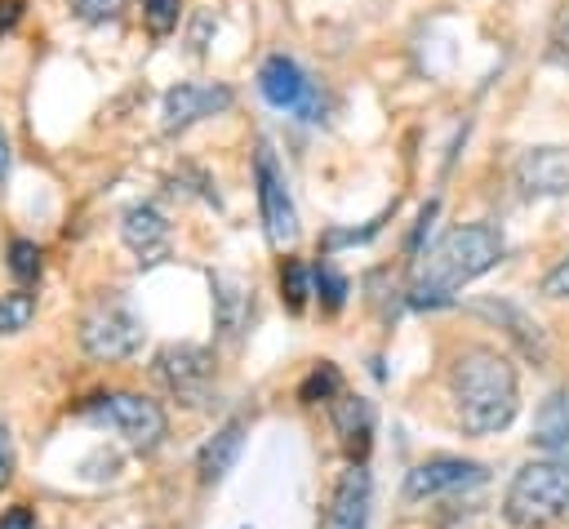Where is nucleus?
I'll list each match as a JSON object with an SVG mask.
<instances>
[{"label":"nucleus","instance_id":"obj_8","mask_svg":"<svg viewBox=\"0 0 569 529\" xmlns=\"http://www.w3.org/2000/svg\"><path fill=\"white\" fill-rule=\"evenodd\" d=\"M258 89L271 107L280 111H302L307 120H316V89L311 80L302 76V67L289 58V53H271L262 67H258Z\"/></svg>","mask_w":569,"mask_h":529},{"label":"nucleus","instance_id":"obj_13","mask_svg":"<svg viewBox=\"0 0 569 529\" xmlns=\"http://www.w3.org/2000/svg\"><path fill=\"white\" fill-rule=\"evenodd\" d=\"M120 240L138 253L142 267H156L160 258H169V222L156 204H129L120 213Z\"/></svg>","mask_w":569,"mask_h":529},{"label":"nucleus","instance_id":"obj_20","mask_svg":"<svg viewBox=\"0 0 569 529\" xmlns=\"http://www.w3.org/2000/svg\"><path fill=\"white\" fill-rule=\"evenodd\" d=\"M347 276L333 267V262H316V271H311V293L320 298V307L325 311H342V302H347Z\"/></svg>","mask_w":569,"mask_h":529},{"label":"nucleus","instance_id":"obj_4","mask_svg":"<svg viewBox=\"0 0 569 529\" xmlns=\"http://www.w3.org/2000/svg\"><path fill=\"white\" fill-rule=\"evenodd\" d=\"M80 413L93 422V427H107L111 436H120L129 449H138V453H147V449H156L160 440H164V409L156 405V400H147V396H138V391H102V396H93V400H84L80 405Z\"/></svg>","mask_w":569,"mask_h":529},{"label":"nucleus","instance_id":"obj_3","mask_svg":"<svg viewBox=\"0 0 569 529\" xmlns=\"http://www.w3.org/2000/svg\"><path fill=\"white\" fill-rule=\"evenodd\" d=\"M569 511V453L525 462L502 493V516L516 529H547Z\"/></svg>","mask_w":569,"mask_h":529},{"label":"nucleus","instance_id":"obj_6","mask_svg":"<svg viewBox=\"0 0 569 529\" xmlns=\"http://www.w3.org/2000/svg\"><path fill=\"white\" fill-rule=\"evenodd\" d=\"M253 182H258V209H262V227H267L271 249H289L298 240V209H293L284 169L276 164V156H271L267 142L253 156Z\"/></svg>","mask_w":569,"mask_h":529},{"label":"nucleus","instance_id":"obj_29","mask_svg":"<svg viewBox=\"0 0 569 529\" xmlns=\"http://www.w3.org/2000/svg\"><path fill=\"white\" fill-rule=\"evenodd\" d=\"M22 18V0H0V36H9Z\"/></svg>","mask_w":569,"mask_h":529},{"label":"nucleus","instance_id":"obj_18","mask_svg":"<svg viewBox=\"0 0 569 529\" xmlns=\"http://www.w3.org/2000/svg\"><path fill=\"white\" fill-rule=\"evenodd\" d=\"M538 449L547 453H569V391H551L538 413H533V436Z\"/></svg>","mask_w":569,"mask_h":529},{"label":"nucleus","instance_id":"obj_30","mask_svg":"<svg viewBox=\"0 0 569 529\" xmlns=\"http://www.w3.org/2000/svg\"><path fill=\"white\" fill-rule=\"evenodd\" d=\"M4 169H9V142H4V133H0V178H4Z\"/></svg>","mask_w":569,"mask_h":529},{"label":"nucleus","instance_id":"obj_22","mask_svg":"<svg viewBox=\"0 0 569 529\" xmlns=\"http://www.w3.org/2000/svg\"><path fill=\"white\" fill-rule=\"evenodd\" d=\"M307 293H311V271L298 258H284V267H280V302L298 316L307 307Z\"/></svg>","mask_w":569,"mask_h":529},{"label":"nucleus","instance_id":"obj_26","mask_svg":"<svg viewBox=\"0 0 569 529\" xmlns=\"http://www.w3.org/2000/svg\"><path fill=\"white\" fill-rule=\"evenodd\" d=\"M542 293H547V298H569V253L542 276Z\"/></svg>","mask_w":569,"mask_h":529},{"label":"nucleus","instance_id":"obj_10","mask_svg":"<svg viewBox=\"0 0 569 529\" xmlns=\"http://www.w3.org/2000/svg\"><path fill=\"white\" fill-rule=\"evenodd\" d=\"M369 507H373V480H369L365 462H351L333 480L320 529H369Z\"/></svg>","mask_w":569,"mask_h":529},{"label":"nucleus","instance_id":"obj_2","mask_svg":"<svg viewBox=\"0 0 569 529\" xmlns=\"http://www.w3.org/2000/svg\"><path fill=\"white\" fill-rule=\"evenodd\" d=\"M498 258H502V236L489 222H462V227H453L449 236H440L422 253V262L413 271V285H409V307L431 311V307L453 302V293L467 280H476L489 267H498Z\"/></svg>","mask_w":569,"mask_h":529},{"label":"nucleus","instance_id":"obj_21","mask_svg":"<svg viewBox=\"0 0 569 529\" xmlns=\"http://www.w3.org/2000/svg\"><path fill=\"white\" fill-rule=\"evenodd\" d=\"M31 316H36V293H27V289L0 293V333H4V338L22 333V329L31 325Z\"/></svg>","mask_w":569,"mask_h":529},{"label":"nucleus","instance_id":"obj_15","mask_svg":"<svg viewBox=\"0 0 569 529\" xmlns=\"http://www.w3.org/2000/svg\"><path fill=\"white\" fill-rule=\"evenodd\" d=\"M471 311L485 316V320H493L498 329H507V338H516V347H520L525 356H533L538 365L547 360V338H542L538 320H533L525 307H516V302H507V298H480V302H471Z\"/></svg>","mask_w":569,"mask_h":529},{"label":"nucleus","instance_id":"obj_28","mask_svg":"<svg viewBox=\"0 0 569 529\" xmlns=\"http://www.w3.org/2000/svg\"><path fill=\"white\" fill-rule=\"evenodd\" d=\"M0 529H36L31 507H9V511H0Z\"/></svg>","mask_w":569,"mask_h":529},{"label":"nucleus","instance_id":"obj_11","mask_svg":"<svg viewBox=\"0 0 569 529\" xmlns=\"http://www.w3.org/2000/svg\"><path fill=\"white\" fill-rule=\"evenodd\" d=\"M480 480H485V467L471 458H427L405 476V498L418 502V498H436L449 489H471Z\"/></svg>","mask_w":569,"mask_h":529},{"label":"nucleus","instance_id":"obj_12","mask_svg":"<svg viewBox=\"0 0 569 529\" xmlns=\"http://www.w3.org/2000/svg\"><path fill=\"white\" fill-rule=\"evenodd\" d=\"M516 182L525 187V196H565L569 191V147L547 142V147L520 151Z\"/></svg>","mask_w":569,"mask_h":529},{"label":"nucleus","instance_id":"obj_7","mask_svg":"<svg viewBox=\"0 0 569 529\" xmlns=\"http://www.w3.org/2000/svg\"><path fill=\"white\" fill-rule=\"evenodd\" d=\"M156 378L187 405H200V396L213 382V351L196 342H169L156 351Z\"/></svg>","mask_w":569,"mask_h":529},{"label":"nucleus","instance_id":"obj_5","mask_svg":"<svg viewBox=\"0 0 569 529\" xmlns=\"http://www.w3.org/2000/svg\"><path fill=\"white\" fill-rule=\"evenodd\" d=\"M80 347L89 360H129L142 347V320L129 311L124 298H98L80 320Z\"/></svg>","mask_w":569,"mask_h":529},{"label":"nucleus","instance_id":"obj_1","mask_svg":"<svg viewBox=\"0 0 569 529\" xmlns=\"http://www.w3.org/2000/svg\"><path fill=\"white\" fill-rule=\"evenodd\" d=\"M449 396H453V413L467 436H493V431L511 427V418L520 409L516 365L507 360V351L471 342L453 356Z\"/></svg>","mask_w":569,"mask_h":529},{"label":"nucleus","instance_id":"obj_24","mask_svg":"<svg viewBox=\"0 0 569 529\" xmlns=\"http://www.w3.org/2000/svg\"><path fill=\"white\" fill-rule=\"evenodd\" d=\"M9 271H13L18 280H36V276H40V244L18 236V240L9 244Z\"/></svg>","mask_w":569,"mask_h":529},{"label":"nucleus","instance_id":"obj_25","mask_svg":"<svg viewBox=\"0 0 569 529\" xmlns=\"http://www.w3.org/2000/svg\"><path fill=\"white\" fill-rule=\"evenodd\" d=\"M67 4H71V13L84 18V22H107V18H116V13L124 9V0H67Z\"/></svg>","mask_w":569,"mask_h":529},{"label":"nucleus","instance_id":"obj_27","mask_svg":"<svg viewBox=\"0 0 569 529\" xmlns=\"http://www.w3.org/2000/svg\"><path fill=\"white\" fill-rule=\"evenodd\" d=\"M13 467H18V453H13V436H9V422L0 418V489L13 480Z\"/></svg>","mask_w":569,"mask_h":529},{"label":"nucleus","instance_id":"obj_19","mask_svg":"<svg viewBox=\"0 0 569 529\" xmlns=\"http://www.w3.org/2000/svg\"><path fill=\"white\" fill-rule=\"evenodd\" d=\"M333 396H342V373H338V365L320 360V365L298 382V400H302V405H320V400H333Z\"/></svg>","mask_w":569,"mask_h":529},{"label":"nucleus","instance_id":"obj_14","mask_svg":"<svg viewBox=\"0 0 569 529\" xmlns=\"http://www.w3.org/2000/svg\"><path fill=\"white\" fill-rule=\"evenodd\" d=\"M329 413H333V431H338V445L351 462H365L369 445H373V405L365 396H333L329 400Z\"/></svg>","mask_w":569,"mask_h":529},{"label":"nucleus","instance_id":"obj_16","mask_svg":"<svg viewBox=\"0 0 569 529\" xmlns=\"http://www.w3.org/2000/svg\"><path fill=\"white\" fill-rule=\"evenodd\" d=\"M240 445H244V418H227V422H222V427L200 445V458H196L200 480H204V485H218V480L236 467Z\"/></svg>","mask_w":569,"mask_h":529},{"label":"nucleus","instance_id":"obj_23","mask_svg":"<svg viewBox=\"0 0 569 529\" xmlns=\"http://www.w3.org/2000/svg\"><path fill=\"white\" fill-rule=\"evenodd\" d=\"M178 13H182L178 0H142V22L151 36H169L178 27Z\"/></svg>","mask_w":569,"mask_h":529},{"label":"nucleus","instance_id":"obj_9","mask_svg":"<svg viewBox=\"0 0 569 529\" xmlns=\"http://www.w3.org/2000/svg\"><path fill=\"white\" fill-rule=\"evenodd\" d=\"M231 107V89L227 84H173L160 98V129L164 133H182L187 124L218 116Z\"/></svg>","mask_w":569,"mask_h":529},{"label":"nucleus","instance_id":"obj_17","mask_svg":"<svg viewBox=\"0 0 569 529\" xmlns=\"http://www.w3.org/2000/svg\"><path fill=\"white\" fill-rule=\"evenodd\" d=\"M209 285H213V316H218V329H222L227 338H236V333L244 329V320H249L253 285H249L244 276H236V271H218Z\"/></svg>","mask_w":569,"mask_h":529}]
</instances>
